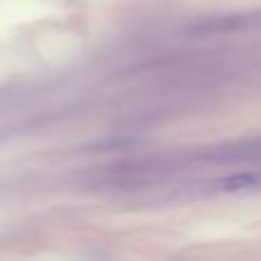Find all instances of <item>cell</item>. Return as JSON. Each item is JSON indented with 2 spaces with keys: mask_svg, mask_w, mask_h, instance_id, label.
Returning <instances> with one entry per match:
<instances>
[{
  "mask_svg": "<svg viewBox=\"0 0 261 261\" xmlns=\"http://www.w3.org/2000/svg\"><path fill=\"white\" fill-rule=\"evenodd\" d=\"M202 158L211 163H261V138H245L220 144L208 149Z\"/></svg>",
  "mask_w": 261,
  "mask_h": 261,
  "instance_id": "obj_1",
  "label": "cell"
},
{
  "mask_svg": "<svg viewBox=\"0 0 261 261\" xmlns=\"http://www.w3.org/2000/svg\"><path fill=\"white\" fill-rule=\"evenodd\" d=\"M250 28H261V12H243V14L211 18V21L193 25L190 32H197V35H222V32H239V30H250Z\"/></svg>",
  "mask_w": 261,
  "mask_h": 261,
  "instance_id": "obj_2",
  "label": "cell"
},
{
  "mask_svg": "<svg viewBox=\"0 0 261 261\" xmlns=\"http://www.w3.org/2000/svg\"><path fill=\"white\" fill-rule=\"evenodd\" d=\"M218 190L222 193H243V190H257L261 188V172L248 170V172H236V174L222 176L216 184Z\"/></svg>",
  "mask_w": 261,
  "mask_h": 261,
  "instance_id": "obj_3",
  "label": "cell"
},
{
  "mask_svg": "<svg viewBox=\"0 0 261 261\" xmlns=\"http://www.w3.org/2000/svg\"><path fill=\"white\" fill-rule=\"evenodd\" d=\"M133 144V140H126V138H119V140H113V142H106V140H101V142H94L90 144V147L85 149H126Z\"/></svg>",
  "mask_w": 261,
  "mask_h": 261,
  "instance_id": "obj_4",
  "label": "cell"
}]
</instances>
